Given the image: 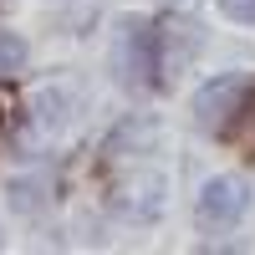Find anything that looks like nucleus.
<instances>
[{
    "instance_id": "obj_3",
    "label": "nucleus",
    "mask_w": 255,
    "mask_h": 255,
    "mask_svg": "<svg viewBox=\"0 0 255 255\" xmlns=\"http://www.w3.org/2000/svg\"><path fill=\"white\" fill-rule=\"evenodd\" d=\"M245 209H250V189H245V179L225 174V179H209V184L199 189L194 215H199L204 230H225V225H235Z\"/></svg>"
},
{
    "instance_id": "obj_2",
    "label": "nucleus",
    "mask_w": 255,
    "mask_h": 255,
    "mask_svg": "<svg viewBox=\"0 0 255 255\" xmlns=\"http://www.w3.org/2000/svg\"><path fill=\"white\" fill-rule=\"evenodd\" d=\"M245 97H250V82L245 77H220V82H204L194 92V123L204 133H230V123L245 113Z\"/></svg>"
},
{
    "instance_id": "obj_5",
    "label": "nucleus",
    "mask_w": 255,
    "mask_h": 255,
    "mask_svg": "<svg viewBox=\"0 0 255 255\" xmlns=\"http://www.w3.org/2000/svg\"><path fill=\"white\" fill-rule=\"evenodd\" d=\"M199 46H204V31L194 26V20H168V26L158 31V72L179 77L189 61L199 56Z\"/></svg>"
},
{
    "instance_id": "obj_8",
    "label": "nucleus",
    "mask_w": 255,
    "mask_h": 255,
    "mask_svg": "<svg viewBox=\"0 0 255 255\" xmlns=\"http://www.w3.org/2000/svg\"><path fill=\"white\" fill-rule=\"evenodd\" d=\"M158 5H189V0H158Z\"/></svg>"
},
{
    "instance_id": "obj_6",
    "label": "nucleus",
    "mask_w": 255,
    "mask_h": 255,
    "mask_svg": "<svg viewBox=\"0 0 255 255\" xmlns=\"http://www.w3.org/2000/svg\"><path fill=\"white\" fill-rule=\"evenodd\" d=\"M20 61H26V41L15 31H0V77H15Z\"/></svg>"
},
{
    "instance_id": "obj_7",
    "label": "nucleus",
    "mask_w": 255,
    "mask_h": 255,
    "mask_svg": "<svg viewBox=\"0 0 255 255\" xmlns=\"http://www.w3.org/2000/svg\"><path fill=\"white\" fill-rule=\"evenodd\" d=\"M220 10L230 20H245V26H255V0H220Z\"/></svg>"
},
{
    "instance_id": "obj_4",
    "label": "nucleus",
    "mask_w": 255,
    "mask_h": 255,
    "mask_svg": "<svg viewBox=\"0 0 255 255\" xmlns=\"http://www.w3.org/2000/svg\"><path fill=\"white\" fill-rule=\"evenodd\" d=\"M163 189H168V184H163L158 168H133V179L118 184L113 204H118L123 220H153L158 209H163Z\"/></svg>"
},
{
    "instance_id": "obj_1",
    "label": "nucleus",
    "mask_w": 255,
    "mask_h": 255,
    "mask_svg": "<svg viewBox=\"0 0 255 255\" xmlns=\"http://www.w3.org/2000/svg\"><path fill=\"white\" fill-rule=\"evenodd\" d=\"M113 72H118L123 87H153L158 31L148 20H118V31H113Z\"/></svg>"
}]
</instances>
